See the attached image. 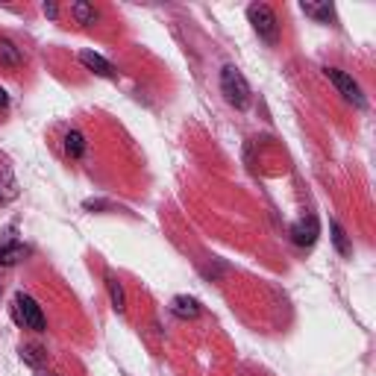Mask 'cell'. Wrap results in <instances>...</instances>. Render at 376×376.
I'll list each match as a JSON object with an SVG mask.
<instances>
[{
    "mask_svg": "<svg viewBox=\"0 0 376 376\" xmlns=\"http://www.w3.org/2000/svg\"><path fill=\"white\" fill-rule=\"evenodd\" d=\"M12 318H15V323L24 327V330H33V332H44L47 330V318H44L42 306L24 291H18L15 300H12Z\"/></svg>",
    "mask_w": 376,
    "mask_h": 376,
    "instance_id": "1",
    "label": "cell"
},
{
    "mask_svg": "<svg viewBox=\"0 0 376 376\" xmlns=\"http://www.w3.org/2000/svg\"><path fill=\"white\" fill-rule=\"evenodd\" d=\"M221 94L230 106L235 109H247L250 103V85L244 80V74L238 71L235 65H223L221 68Z\"/></svg>",
    "mask_w": 376,
    "mask_h": 376,
    "instance_id": "2",
    "label": "cell"
},
{
    "mask_svg": "<svg viewBox=\"0 0 376 376\" xmlns=\"http://www.w3.org/2000/svg\"><path fill=\"white\" fill-rule=\"evenodd\" d=\"M247 21L253 24L256 35L265 44H277V39H280V21H277V12H273L268 3H250L247 6Z\"/></svg>",
    "mask_w": 376,
    "mask_h": 376,
    "instance_id": "3",
    "label": "cell"
},
{
    "mask_svg": "<svg viewBox=\"0 0 376 376\" xmlns=\"http://www.w3.org/2000/svg\"><path fill=\"white\" fill-rule=\"evenodd\" d=\"M323 74H327V80L338 89V94H341L344 100H350L356 109H365L368 103H365V94H361V89H359V83L350 77V74H344L341 68H323Z\"/></svg>",
    "mask_w": 376,
    "mask_h": 376,
    "instance_id": "4",
    "label": "cell"
},
{
    "mask_svg": "<svg viewBox=\"0 0 376 376\" xmlns=\"http://www.w3.org/2000/svg\"><path fill=\"white\" fill-rule=\"evenodd\" d=\"M318 235H321V221L315 215H306L291 223V241L297 247H311L318 241Z\"/></svg>",
    "mask_w": 376,
    "mask_h": 376,
    "instance_id": "5",
    "label": "cell"
},
{
    "mask_svg": "<svg viewBox=\"0 0 376 376\" xmlns=\"http://www.w3.org/2000/svg\"><path fill=\"white\" fill-rule=\"evenodd\" d=\"M80 62H83V65L89 68L92 74H97V77L112 80V77L118 74V71H115V65H112V62H106L100 53H94V50H83V53H80Z\"/></svg>",
    "mask_w": 376,
    "mask_h": 376,
    "instance_id": "6",
    "label": "cell"
},
{
    "mask_svg": "<svg viewBox=\"0 0 376 376\" xmlns=\"http://www.w3.org/2000/svg\"><path fill=\"white\" fill-rule=\"evenodd\" d=\"M0 65L6 71H18L24 65V50L12 39H0Z\"/></svg>",
    "mask_w": 376,
    "mask_h": 376,
    "instance_id": "7",
    "label": "cell"
},
{
    "mask_svg": "<svg viewBox=\"0 0 376 376\" xmlns=\"http://www.w3.org/2000/svg\"><path fill=\"white\" fill-rule=\"evenodd\" d=\"M171 311L180 321H194L200 315V303H197L194 297H188V294H177V297L171 300Z\"/></svg>",
    "mask_w": 376,
    "mask_h": 376,
    "instance_id": "8",
    "label": "cell"
},
{
    "mask_svg": "<svg viewBox=\"0 0 376 376\" xmlns=\"http://www.w3.org/2000/svg\"><path fill=\"white\" fill-rule=\"evenodd\" d=\"M30 250L18 244V241H3L0 244V268H12V265H18L21 259H27Z\"/></svg>",
    "mask_w": 376,
    "mask_h": 376,
    "instance_id": "9",
    "label": "cell"
},
{
    "mask_svg": "<svg viewBox=\"0 0 376 376\" xmlns=\"http://www.w3.org/2000/svg\"><path fill=\"white\" fill-rule=\"evenodd\" d=\"M71 18L77 21L80 27H92V24H97L100 12L92 3H83V0H77V3H71Z\"/></svg>",
    "mask_w": 376,
    "mask_h": 376,
    "instance_id": "10",
    "label": "cell"
},
{
    "mask_svg": "<svg viewBox=\"0 0 376 376\" xmlns=\"http://www.w3.org/2000/svg\"><path fill=\"white\" fill-rule=\"evenodd\" d=\"M62 147H65V153L71 159H80L85 153V135L80 130H68L65 139H62Z\"/></svg>",
    "mask_w": 376,
    "mask_h": 376,
    "instance_id": "11",
    "label": "cell"
},
{
    "mask_svg": "<svg viewBox=\"0 0 376 376\" xmlns=\"http://www.w3.org/2000/svg\"><path fill=\"white\" fill-rule=\"evenodd\" d=\"M106 288H109V297H112V306H115V311H123L127 309V297H123V285L118 277H106Z\"/></svg>",
    "mask_w": 376,
    "mask_h": 376,
    "instance_id": "12",
    "label": "cell"
},
{
    "mask_svg": "<svg viewBox=\"0 0 376 376\" xmlns=\"http://www.w3.org/2000/svg\"><path fill=\"white\" fill-rule=\"evenodd\" d=\"M330 232H332V244H335L338 253H341V256H350V253H353V244L347 241V232L341 230V223H338V221H330Z\"/></svg>",
    "mask_w": 376,
    "mask_h": 376,
    "instance_id": "13",
    "label": "cell"
},
{
    "mask_svg": "<svg viewBox=\"0 0 376 376\" xmlns=\"http://www.w3.org/2000/svg\"><path fill=\"white\" fill-rule=\"evenodd\" d=\"M21 356H24V361H27V365H33L35 370H39L44 361H47V353L42 347H35V344H24L21 347Z\"/></svg>",
    "mask_w": 376,
    "mask_h": 376,
    "instance_id": "14",
    "label": "cell"
},
{
    "mask_svg": "<svg viewBox=\"0 0 376 376\" xmlns=\"http://www.w3.org/2000/svg\"><path fill=\"white\" fill-rule=\"evenodd\" d=\"M300 9H303V15L315 18V21H323V24H330V21L335 18V9H332V6H315V3H303Z\"/></svg>",
    "mask_w": 376,
    "mask_h": 376,
    "instance_id": "15",
    "label": "cell"
},
{
    "mask_svg": "<svg viewBox=\"0 0 376 376\" xmlns=\"http://www.w3.org/2000/svg\"><path fill=\"white\" fill-rule=\"evenodd\" d=\"M42 9H44V15H47V18H59V9H56V3H44Z\"/></svg>",
    "mask_w": 376,
    "mask_h": 376,
    "instance_id": "16",
    "label": "cell"
},
{
    "mask_svg": "<svg viewBox=\"0 0 376 376\" xmlns=\"http://www.w3.org/2000/svg\"><path fill=\"white\" fill-rule=\"evenodd\" d=\"M6 106H9V97H6L3 89H0V109H6Z\"/></svg>",
    "mask_w": 376,
    "mask_h": 376,
    "instance_id": "17",
    "label": "cell"
},
{
    "mask_svg": "<svg viewBox=\"0 0 376 376\" xmlns=\"http://www.w3.org/2000/svg\"><path fill=\"white\" fill-rule=\"evenodd\" d=\"M35 376H56V373H47V370H42V368H39V370H35Z\"/></svg>",
    "mask_w": 376,
    "mask_h": 376,
    "instance_id": "18",
    "label": "cell"
},
{
    "mask_svg": "<svg viewBox=\"0 0 376 376\" xmlns=\"http://www.w3.org/2000/svg\"><path fill=\"white\" fill-rule=\"evenodd\" d=\"M0 200H3V197H0Z\"/></svg>",
    "mask_w": 376,
    "mask_h": 376,
    "instance_id": "19",
    "label": "cell"
}]
</instances>
